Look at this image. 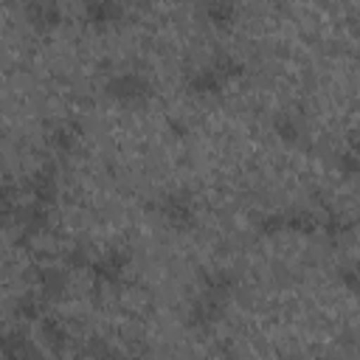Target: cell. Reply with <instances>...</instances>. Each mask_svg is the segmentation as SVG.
Segmentation results:
<instances>
[{
  "label": "cell",
  "instance_id": "8992f818",
  "mask_svg": "<svg viewBox=\"0 0 360 360\" xmlns=\"http://www.w3.org/2000/svg\"><path fill=\"white\" fill-rule=\"evenodd\" d=\"M127 20V3L124 0H84L82 3V22L90 28H112Z\"/></svg>",
  "mask_w": 360,
  "mask_h": 360
},
{
  "label": "cell",
  "instance_id": "8fae6325",
  "mask_svg": "<svg viewBox=\"0 0 360 360\" xmlns=\"http://www.w3.org/2000/svg\"><path fill=\"white\" fill-rule=\"evenodd\" d=\"M197 11L214 28H233V22L239 20V3L236 0H200Z\"/></svg>",
  "mask_w": 360,
  "mask_h": 360
},
{
  "label": "cell",
  "instance_id": "5bb4252c",
  "mask_svg": "<svg viewBox=\"0 0 360 360\" xmlns=\"http://www.w3.org/2000/svg\"><path fill=\"white\" fill-rule=\"evenodd\" d=\"M270 127H273V132L278 135L281 143H290L292 146V143H298L304 138V124H301L298 112H292V110H278L273 115Z\"/></svg>",
  "mask_w": 360,
  "mask_h": 360
},
{
  "label": "cell",
  "instance_id": "3957f363",
  "mask_svg": "<svg viewBox=\"0 0 360 360\" xmlns=\"http://www.w3.org/2000/svg\"><path fill=\"white\" fill-rule=\"evenodd\" d=\"M152 211L158 214V219L172 228V231H191L197 225V202L188 191L174 188V191H163L160 197L152 200Z\"/></svg>",
  "mask_w": 360,
  "mask_h": 360
},
{
  "label": "cell",
  "instance_id": "9c48e42d",
  "mask_svg": "<svg viewBox=\"0 0 360 360\" xmlns=\"http://www.w3.org/2000/svg\"><path fill=\"white\" fill-rule=\"evenodd\" d=\"M14 225L22 231L20 239H31L37 233H42L48 225H51V208L42 205V202H20L17 214H14Z\"/></svg>",
  "mask_w": 360,
  "mask_h": 360
},
{
  "label": "cell",
  "instance_id": "44dd1931",
  "mask_svg": "<svg viewBox=\"0 0 360 360\" xmlns=\"http://www.w3.org/2000/svg\"><path fill=\"white\" fill-rule=\"evenodd\" d=\"M354 225H352V219H346V217H340V214H329L326 219H321V231L323 233H329L332 239L335 236H343V233H349Z\"/></svg>",
  "mask_w": 360,
  "mask_h": 360
},
{
  "label": "cell",
  "instance_id": "ba28073f",
  "mask_svg": "<svg viewBox=\"0 0 360 360\" xmlns=\"http://www.w3.org/2000/svg\"><path fill=\"white\" fill-rule=\"evenodd\" d=\"M22 17H25V22H28L34 31L48 34V31H53V28L62 25L65 8H62L59 0H25Z\"/></svg>",
  "mask_w": 360,
  "mask_h": 360
},
{
  "label": "cell",
  "instance_id": "30bf717a",
  "mask_svg": "<svg viewBox=\"0 0 360 360\" xmlns=\"http://www.w3.org/2000/svg\"><path fill=\"white\" fill-rule=\"evenodd\" d=\"M236 273L231 267H205L197 273V290H205V292H214V295H222V298H233L236 292Z\"/></svg>",
  "mask_w": 360,
  "mask_h": 360
},
{
  "label": "cell",
  "instance_id": "ffe728a7",
  "mask_svg": "<svg viewBox=\"0 0 360 360\" xmlns=\"http://www.w3.org/2000/svg\"><path fill=\"white\" fill-rule=\"evenodd\" d=\"M256 233H259V236H278V233H287V211L262 214V217L256 219Z\"/></svg>",
  "mask_w": 360,
  "mask_h": 360
},
{
  "label": "cell",
  "instance_id": "277c9868",
  "mask_svg": "<svg viewBox=\"0 0 360 360\" xmlns=\"http://www.w3.org/2000/svg\"><path fill=\"white\" fill-rule=\"evenodd\" d=\"M129 264H132V253L127 248H110L101 256L90 259L87 270H90L96 290H118L121 281L127 278Z\"/></svg>",
  "mask_w": 360,
  "mask_h": 360
},
{
  "label": "cell",
  "instance_id": "6da1fadb",
  "mask_svg": "<svg viewBox=\"0 0 360 360\" xmlns=\"http://www.w3.org/2000/svg\"><path fill=\"white\" fill-rule=\"evenodd\" d=\"M245 73V65L231 56V53H217L208 65H200V68H191L186 73V90L197 98H211V96H219L233 79H239Z\"/></svg>",
  "mask_w": 360,
  "mask_h": 360
},
{
  "label": "cell",
  "instance_id": "7c38bea8",
  "mask_svg": "<svg viewBox=\"0 0 360 360\" xmlns=\"http://www.w3.org/2000/svg\"><path fill=\"white\" fill-rule=\"evenodd\" d=\"M82 135H84V127H82L79 121H73V118H65V121H59V124L51 127V132H48V143H51L53 152L68 155V152L76 149V143L82 141Z\"/></svg>",
  "mask_w": 360,
  "mask_h": 360
},
{
  "label": "cell",
  "instance_id": "d6986e66",
  "mask_svg": "<svg viewBox=\"0 0 360 360\" xmlns=\"http://www.w3.org/2000/svg\"><path fill=\"white\" fill-rule=\"evenodd\" d=\"M20 208V188L14 183H0V225H14V214Z\"/></svg>",
  "mask_w": 360,
  "mask_h": 360
},
{
  "label": "cell",
  "instance_id": "7402d4cb",
  "mask_svg": "<svg viewBox=\"0 0 360 360\" xmlns=\"http://www.w3.org/2000/svg\"><path fill=\"white\" fill-rule=\"evenodd\" d=\"M338 169H340L346 177H357V172H360V158H357L354 143H352L346 152H340V155H338Z\"/></svg>",
  "mask_w": 360,
  "mask_h": 360
},
{
  "label": "cell",
  "instance_id": "4fadbf2b",
  "mask_svg": "<svg viewBox=\"0 0 360 360\" xmlns=\"http://www.w3.org/2000/svg\"><path fill=\"white\" fill-rule=\"evenodd\" d=\"M34 284L37 292L48 301V298H59L68 290V273L62 267H37L34 273Z\"/></svg>",
  "mask_w": 360,
  "mask_h": 360
},
{
  "label": "cell",
  "instance_id": "52a82bcc",
  "mask_svg": "<svg viewBox=\"0 0 360 360\" xmlns=\"http://www.w3.org/2000/svg\"><path fill=\"white\" fill-rule=\"evenodd\" d=\"M22 188H25V194L34 202H42V205L53 208L56 200H59V174H56L53 163H45L34 174H28L25 183H22Z\"/></svg>",
  "mask_w": 360,
  "mask_h": 360
},
{
  "label": "cell",
  "instance_id": "ac0fdd59",
  "mask_svg": "<svg viewBox=\"0 0 360 360\" xmlns=\"http://www.w3.org/2000/svg\"><path fill=\"white\" fill-rule=\"evenodd\" d=\"M45 298L34 290V292H22L17 301H14V315L20 321H39L45 315Z\"/></svg>",
  "mask_w": 360,
  "mask_h": 360
},
{
  "label": "cell",
  "instance_id": "2e32d148",
  "mask_svg": "<svg viewBox=\"0 0 360 360\" xmlns=\"http://www.w3.org/2000/svg\"><path fill=\"white\" fill-rule=\"evenodd\" d=\"M39 332H42L45 343H48L53 352H65V346H68V340H70V332H68V326H65L62 318L45 312V315L39 318Z\"/></svg>",
  "mask_w": 360,
  "mask_h": 360
},
{
  "label": "cell",
  "instance_id": "5b68a950",
  "mask_svg": "<svg viewBox=\"0 0 360 360\" xmlns=\"http://www.w3.org/2000/svg\"><path fill=\"white\" fill-rule=\"evenodd\" d=\"M228 298H222V295H214V292H205V290H194V295H191V301H188V307H186V326L191 329V332H208V329H214L222 318H225V312H228Z\"/></svg>",
  "mask_w": 360,
  "mask_h": 360
},
{
  "label": "cell",
  "instance_id": "603a6c76",
  "mask_svg": "<svg viewBox=\"0 0 360 360\" xmlns=\"http://www.w3.org/2000/svg\"><path fill=\"white\" fill-rule=\"evenodd\" d=\"M87 264H90V256H87L84 248H70V250L65 253V267H68V270H82V267H87Z\"/></svg>",
  "mask_w": 360,
  "mask_h": 360
},
{
  "label": "cell",
  "instance_id": "e0dca14e",
  "mask_svg": "<svg viewBox=\"0 0 360 360\" xmlns=\"http://www.w3.org/2000/svg\"><path fill=\"white\" fill-rule=\"evenodd\" d=\"M321 231V219L307 211V208H292L287 211V233H298V236H312Z\"/></svg>",
  "mask_w": 360,
  "mask_h": 360
},
{
  "label": "cell",
  "instance_id": "cb8c5ba5",
  "mask_svg": "<svg viewBox=\"0 0 360 360\" xmlns=\"http://www.w3.org/2000/svg\"><path fill=\"white\" fill-rule=\"evenodd\" d=\"M338 281H340L349 292H354V290H357V270H354V264L340 267V270H338Z\"/></svg>",
  "mask_w": 360,
  "mask_h": 360
},
{
  "label": "cell",
  "instance_id": "9a60e30c",
  "mask_svg": "<svg viewBox=\"0 0 360 360\" xmlns=\"http://www.w3.org/2000/svg\"><path fill=\"white\" fill-rule=\"evenodd\" d=\"M0 354H6V357H34V354H39V349L31 343V338L25 332L11 329V332L0 335Z\"/></svg>",
  "mask_w": 360,
  "mask_h": 360
},
{
  "label": "cell",
  "instance_id": "7a4b0ae2",
  "mask_svg": "<svg viewBox=\"0 0 360 360\" xmlns=\"http://www.w3.org/2000/svg\"><path fill=\"white\" fill-rule=\"evenodd\" d=\"M104 96L127 110H143L152 101L155 87L141 70H121L104 82Z\"/></svg>",
  "mask_w": 360,
  "mask_h": 360
}]
</instances>
